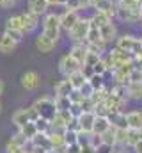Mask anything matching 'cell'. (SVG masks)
Wrapping results in <instances>:
<instances>
[{"label": "cell", "mask_w": 142, "mask_h": 153, "mask_svg": "<svg viewBox=\"0 0 142 153\" xmlns=\"http://www.w3.org/2000/svg\"><path fill=\"white\" fill-rule=\"evenodd\" d=\"M61 32H62V29H61L59 14H55V13L46 14L44 20H43V36H46L48 39L57 43L61 39Z\"/></svg>", "instance_id": "1"}, {"label": "cell", "mask_w": 142, "mask_h": 153, "mask_svg": "<svg viewBox=\"0 0 142 153\" xmlns=\"http://www.w3.org/2000/svg\"><path fill=\"white\" fill-rule=\"evenodd\" d=\"M89 25H91V18H78V22L73 25L68 36L71 38L73 43H85V38H87V32H89Z\"/></svg>", "instance_id": "2"}, {"label": "cell", "mask_w": 142, "mask_h": 153, "mask_svg": "<svg viewBox=\"0 0 142 153\" xmlns=\"http://www.w3.org/2000/svg\"><path fill=\"white\" fill-rule=\"evenodd\" d=\"M34 109L37 111V114L41 116V117H44V119H48V121L57 114L55 102H53V98H50V96H43V98L36 100L34 102Z\"/></svg>", "instance_id": "3"}, {"label": "cell", "mask_w": 142, "mask_h": 153, "mask_svg": "<svg viewBox=\"0 0 142 153\" xmlns=\"http://www.w3.org/2000/svg\"><path fill=\"white\" fill-rule=\"evenodd\" d=\"M115 46L124 50V52H130L132 55H137L142 52V45H141V39L135 38V36H121V38H115Z\"/></svg>", "instance_id": "4"}, {"label": "cell", "mask_w": 142, "mask_h": 153, "mask_svg": "<svg viewBox=\"0 0 142 153\" xmlns=\"http://www.w3.org/2000/svg\"><path fill=\"white\" fill-rule=\"evenodd\" d=\"M115 16H117L121 22L137 23V22H141V9H132V7L117 5V7H115Z\"/></svg>", "instance_id": "5"}, {"label": "cell", "mask_w": 142, "mask_h": 153, "mask_svg": "<svg viewBox=\"0 0 142 153\" xmlns=\"http://www.w3.org/2000/svg\"><path fill=\"white\" fill-rule=\"evenodd\" d=\"M80 66H82V64H78V62H76V61L70 55V53L62 55V57H61V61H59V71H61L64 76H68V75H71L73 71L80 70Z\"/></svg>", "instance_id": "6"}, {"label": "cell", "mask_w": 142, "mask_h": 153, "mask_svg": "<svg viewBox=\"0 0 142 153\" xmlns=\"http://www.w3.org/2000/svg\"><path fill=\"white\" fill-rule=\"evenodd\" d=\"M78 18H80L78 11H70V9H66L64 13H61V14H59L61 29H62V30H66V32H70L71 29H73V25L78 22Z\"/></svg>", "instance_id": "7"}, {"label": "cell", "mask_w": 142, "mask_h": 153, "mask_svg": "<svg viewBox=\"0 0 142 153\" xmlns=\"http://www.w3.org/2000/svg\"><path fill=\"white\" fill-rule=\"evenodd\" d=\"M39 84H41V78L37 75V71L30 70V71H25L21 75V87L25 91H36L39 87Z\"/></svg>", "instance_id": "8"}, {"label": "cell", "mask_w": 142, "mask_h": 153, "mask_svg": "<svg viewBox=\"0 0 142 153\" xmlns=\"http://www.w3.org/2000/svg\"><path fill=\"white\" fill-rule=\"evenodd\" d=\"M39 18L41 16H37L36 13H30V11L21 13V22H23V32L25 34H30V32H34L36 29H37Z\"/></svg>", "instance_id": "9"}, {"label": "cell", "mask_w": 142, "mask_h": 153, "mask_svg": "<svg viewBox=\"0 0 142 153\" xmlns=\"http://www.w3.org/2000/svg\"><path fill=\"white\" fill-rule=\"evenodd\" d=\"M76 119H78V130L80 132L92 134V125H94V119H96L94 112H82Z\"/></svg>", "instance_id": "10"}, {"label": "cell", "mask_w": 142, "mask_h": 153, "mask_svg": "<svg viewBox=\"0 0 142 153\" xmlns=\"http://www.w3.org/2000/svg\"><path fill=\"white\" fill-rule=\"evenodd\" d=\"M55 41H52V39H48L46 36H43V34H39L37 38H36V48H37V52H41V53H50V52H53L55 50Z\"/></svg>", "instance_id": "11"}, {"label": "cell", "mask_w": 142, "mask_h": 153, "mask_svg": "<svg viewBox=\"0 0 142 153\" xmlns=\"http://www.w3.org/2000/svg\"><path fill=\"white\" fill-rule=\"evenodd\" d=\"M87 52H89V50H87V45H85V43H75L70 50V55L78 62V64H84Z\"/></svg>", "instance_id": "12"}, {"label": "cell", "mask_w": 142, "mask_h": 153, "mask_svg": "<svg viewBox=\"0 0 142 153\" xmlns=\"http://www.w3.org/2000/svg\"><path fill=\"white\" fill-rule=\"evenodd\" d=\"M108 121H110V126L114 128H128V123H126V112L123 111H115V112H108Z\"/></svg>", "instance_id": "13"}, {"label": "cell", "mask_w": 142, "mask_h": 153, "mask_svg": "<svg viewBox=\"0 0 142 153\" xmlns=\"http://www.w3.org/2000/svg\"><path fill=\"white\" fill-rule=\"evenodd\" d=\"M91 7H94V11H101V13H106L110 14L112 18L115 16V2L114 0H96Z\"/></svg>", "instance_id": "14"}, {"label": "cell", "mask_w": 142, "mask_h": 153, "mask_svg": "<svg viewBox=\"0 0 142 153\" xmlns=\"http://www.w3.org/2000/svg\"><path fill=\"white\" fill-rule=\"evenodd\" d=\"M100 36H101V39L105 41L106 45L112 43V41H115V36H117L115 25H114L112 22H108V23H105L103 27H100Z\"/></svg>", "instance_id": "15"}, {"label": "cell", "mask_w": 142, "mask_h": 153, "mask_svg": "<svg viewBox=\"0 0 142 153\" xmlns=\"http://www.w3.org/2000/svg\"><path fill=\"white\" fill-rule=\"evenodd\" d=\"M16 46H18V43L13 38H9L7 34H2L0 36V53H4V55L13 53L16 50Z\"/></svg>", "instance_id": "16"}, {"label": "cell", "mask_w": 142, "mask_h": 153, "mask_svg": "<svg viewBox=\"0 0 142 153\" xmlns=\"http://www.w3.org/2000/svg\"><path fill=\"white\" fill-rule=\"evenodd\" d=\"M126 123H128V128L142 130V112L141 111H130V112H126Z\"/></svg>", "instance_id": "17"}, {"label": "cell", "mask_w": 142, "mask_h": 153, "mask_svg": "<svg viewBox=\"0 0 142 153\" xmlns=\"http://www.w3.org/2000/svg\"><path fill=\"white\" fill-rule=\"evenodd\" d=\"M48 0H29V9L27 11H30V13H36L37 16H41V14H46V11H48Z\"/></svg>", "instance_id": "18"}, {"label": "cell", "mask_w": 142, "mask_h": 153, "mask_svg": "<svg viewBox=\"0 0 142 153\" xmlns=\"http://www.w3.org/2000/svg\"><path fill=\"white\" fill-rule=\"evenodd\" d=\"M30 143L34 144L36 148H43V150H46V152L52 150V144H50V137H48V134H41V132H37L34 137H32Z\"/></svg>", "instance_id": "19"}, {"label": "cell", "mask_w": 142, "mask_h": 153, "mask_svg": "<svg viewBox=\"0 0 142 153\" xmlns=\"http://www.w3.org/2000/svg\"><path fill=\"white\" fill-rule=\"evenodd\" d=\"M108 128H110V121H108V117H106V116H96L94 125H92V134L101 135V134L106 132Z\"/></svg>", "instance_id": "20"}, {"label": "cell", "mask_w": 142, "mask_h": 153, "mask_svg": "<svg viewBox=\"0 0 142 153\" xmlns=\"http://www.w3.org/2000/svg\"><path fill=\"white\" fill-rule=\"evenodd\" d=\"M108 55L114 57V59L119 61V62H132V61H133V55H132L130 52H124V50H121V48H117V46H114V48L108 52Z\"/></svg>", "instance_id": "21"}, {"label": "cell", "mask_w": 142, "mask_h": 153, "mask_svg": "<svg viewBox=\"0 0 142 153\" xmlns=\"http://www.w3.org/2000/svg\"><path fill=\"white\" fill-rule=\"evenodd\" d=\"M126 93H128V100H135V102L142 100V82L141 84L130 82L126 85Z\"/></svg>", "instance_id": "22"}, {"label": "cell", "mask_w": 142, "mask_h": 153, "mask_svg": "<svg viewBox=\"0 0 142 153\" xmlns=\"http://www.w3.org/2000/svg\"><path fill=\"white\" fill-rule=\"evenodd\" d=\"M13 125L16 126V128H21L23 125H27L30 119H29V114H27V109H18L14 114H13Z\"/></svg>", "instance_id": "23"}, {"label": "cell", "mask_w": 142, "mask_h": 153, "mask_svg": "<svg viewBox=\"0 0 142 153\" xmlns=\"http://www.w3.org/2000/svg\"><path fill=\"white\" fill-rule=\"evenodd\" d=\"M66 78L70 80V84H71V87H73V89H80V87L87 82V78L84 76V73H82L80 70L73 71V73H71V75H68Z\"/></svg>", "instance_id": "24"}, {"label": "cell", "mask_w": 142, "mask_h": 153, "mask_svg": "<svg viewBox=\"0 0 142 153\" xmlns=\"http://www.w3.org/2000/svg\"><path fill=\"white\" fill-rule=\"evenodd\" d=\"M53 89H55V96H70V93L73 91V87H71V84H70L68 78L59 80Z\"/></svg>", "instance_id": "25"}, {"label": "cell", "mask_w": 142, "mask_h": 153, "mask_svg": "<svg viewBox=\"0 0 142 153\" xmlns=\"http://www.w3.org/2000/svg\"><path fill=\"white\" fill-rule=\"evenodd\" d=\"M91 22L100 29V27H103L105 23L112 22V16H110V14H106V13H101V11H96V13L91 16Z\"/></svg>", "instance_id": "26"}, {"label": "cell", "mask_w": 142, "mask_h": 153, "mask_svg": "<svg viewBox=\"0 0 142 153\" xmlns=\"http://www.w3.org/2000/svg\"><path fill=\"white\" fill-rule=\"evenodd\" d=\"M100 41H103L101 36H100V29L91 22V25H89V32H87V38H85V45H91V43H100Z\"/></svg>", "instance_id": "27"}, {"label": "cell", "mask_w": 142, "mask_h": 153, "mask_svg": "<svg viewBox=\"0 0 142 153\" xmlns=\"http://www.w3.org/2000/svg\"><path fill=\"white\" fill-rule=\"evenodd\" d=\"M18 132H20L27 141H32V137L37 134V130H36V126H34V123H32V121H29L27 125H23L21 128H18Z\"/></svg>", "instance_id": "28"}, {"label": "cell", "mask_w": 142, "mask_h": 153, "mask_svg": "<svg viewBox=\"0 0 142 153\" xmlns=\"http://www.w3.org/2000/svg\"><path fill=\"white\" fill-rule=\"evenodd\" d=\"M101 143L106 144V146H110V148H114L117 143H115V130H114V126H110L106 132L101 134Z\"/></svg>", "instance_id": "29"}, {"label": "cell", "mask_w": 142, "mask_h": 153, "mask_svg": "<svg viewBox=\"0 0 142 153\" xmlns=\"http://www.w3.org/2000/svg\"><path fill=\"white\" fill-rule=\"evenodd\" d=\"M139 135H141V130H135V128H126V141H124V146H135V143L139 141Z\"/></svg>", "instance_id": "30"}, {"label": "cell", "mask_w": 142, "mask_h": 153, "mask_svg": "<svg viewBox=\"0 0 142 153\" xmlns=\"http://www.w3.org/2000/svg\"><path fill=\"white\" fill-rule=\"evenodd\" d=\"M5 27H9V29H14V30H21V32H23V22H21V14H14V16H11V18L7 20ZM23 34H25V32H23Z\"/></svg>", "instance_id": "31"}, {"label": "cell", "mask_w": 142, "mask_h": 153, "mask_svg": "<svg viewBox=\"0 0 142 153\" xmlns=\"http://www.w3.org/2000/svg\"><path fill=\"white\" fill-rule=\"evenodd\" d=\"M53 102H55V109H57V111H70L71 100L68 96H55Z\"/></svg>", "instance_id": "32"}, {"label": "cell", "mask_w": 142, "mask_h": 153, "mask_svg": "<svg viewBox=\"0 0 142 153\" xmlns=\"http://www.w3.org/2000/svg\"><path fill=\"white\" fill-rule=\"evenodd\" d=\"M110 94H114L115 98L119 100H128V93H126V85H121V84H115L112 89H110Z\"/></svg>", "instance_id": "33"}, {"label": "cell", "mask_w": 142, "mask_h": 153, "mask_svg": "<svg viewBox=\"0 0 142 153\" xmlns=\"http://www.w3.org/2000/svg\"><path fill=\"white\" fill-rule=\"evenodd\" d=\"M34 123V126H36V130L37 132H41V134H48L50 132V121L48 119H44V117H37L36 121H32Z\"/></svg>", "instance_id": "34"}, {"label": "cell", "mask_w": 142, "mask_h": 153, "mask_svg": "<svg viewBox=\"0 0 142 153\" xmlns=\"http://www.w3.org/2000/svg\"><path fill=\"white\" fill-rule=\"evenodd\" d=\"M87 82L91 84V87H92L94 91H98V89L105 87V76H103V75H96V73H94V75L91 76Z\"/></svg>", "instance_id": "35"}, {"label": "cell", "mask_w": 142, "mask_h": 153, "mask_svg": "<svg viewBox=\"0 0 142 153\" xmlns=\"http://www.w3.org/2000/svg\"><path fill=\"white\" fill-rule=\"evenodd\" d=\"M4 34H7L9 38H13L16 43H20V41L23 39V36H25L21 30H14V29H9V27H5V29H4Z\"/></svg>", "instance_id": "36"}, {"label": "cell", "mask_w": 142, "mask_h": 153, "mask_svg": "<svg viewBox=\"0 0 142 153\" xmlns=\"http://www.w3.org/2000/svg\"><path fill=\"white\" fill-rule=\"evenodd\" d=\"M101 59V55L100 53H94V52H87V55H85V61H84V64H87V66H94L98 61Z\"/></svg>", "instance_id": "37"}, {"label": "cell", "mask_w": 142, "mask_h": 153, "mask_svg": "<svg viewBox=\"0 0 142 153\" xmlns=\"http://www.w3.org/2000/svg\"><path fill=\"white\" fill-rule=\"evenodd\" d=\"M78 105H80L82 112H92V111H94V102H92L91 98H84Z\"/></svg>", "instance_id": "38"}, {"label": "cell", "mask_w": 142, "mask_h": 153, "mask_svg": "<svg viewBox=\"0 0 142 153\" xmlns=\"http://www.w3.org/2000/svg\"><path fill=\"white\" fill-rule=\"evenodd\" d=\"M76 143V130H68L64 132V144H73Z\"/></svg>", "instance_id": "39"}, {"label": "cell", "mask_w": 142, "mask_h": 153, "mask_svg": "<svg viewBox=\"0 0 142 153\" xmlns=\"http://www.w3.org/2000/svg\"><path fill=\"white\" fill-rule=\"evenodd\" d=\"M142 0H119V5L123 7H132V9H141Z\"/></svg>", "instance_id": "40"}, {"label": "cell", "mask_w": 142, "mask_h": 153, "mask_svg": "<svg viewBox=\"0 0 142 153\" xmlns=\"http://www.w3.org/2000/svg\"><path fill=\"white\" fill-rule=\"evenodd\" d=\"M92 70H94V73H96V75H105V73H108V70H106L103 59H100V61L92 66Z\"/></svg>", "instance_id": "41"}, {"label": "cell", "mask_w": 142, "mask_h": 153, "mask_svg": "<svg viewBox=\"0 0 142 153\" xmlns=\"http://www.w3.org/2000/svg\"><path fill=\"white\" fill-rule=\"evenodd\" d=\"M5 152L7 153H25V150H23V146H18V144H14L13 141H9V143L5 144Z\"/></svg>", "instance_id": "42"}, {"label": "cell", "mask_w": 142, "mask_h": 153, "mask_svg": "<svg viewBox=\"0 0 142 153\" xmlns=\"http://www.w3.org/2000/svg\"><path fill=\"white\" fill-rule=\"evenodd\" d=\"M64 7L70 9V11H80V9H84L78 0H66V2H64Z\"/></svg>", "instance_id": "43"}, {"label": "cell", "mask_w": 142, "mask_h": 153, "mask_svg": "<svg viewBox=\"0 0 142 153\" xmlns=\"http://www.w3.org/2000/svg\"><path fill=\"white\" fill-rule=\"evenodd\" d=\"M78 91L82 93V96H84V98H91V94L94 93V89L91 87V84H89V82H85V84H84V85H82Z\"/></svg>", "instance_id": "44"}, {"label": "cell", "mask_w": 142, "mask_h": 153, "mask_svg": "<svg viewBox=\"0 0 142 153\" xmlns=\"http://www.w3.org/2000/svg\"><path fill=\"white\" fill-rule=\"evenodd\" d=\"M68 98L71 100V103H80V102L84 100V96H82V93H80L78 89H73V91L70 93V96H68Z\"/></svg>", "instance_id": "45"}, {"label": "cell", "mask_w": 142, "mask_h": 153, "mask_svg": "<svg viewBox=\"0 0 142 153\" xmlns=\"http://www.w3.org/2000/svg\"><path fill=\"white\" fill-rule=\"evenodd\" d=\"M80 71L84 73V76H85L87 80L94 75V70H92V66H87V64H82V66H80Z\"/></svg>", "instance_id": "46"}, {"label": "cell", "mask_w": 142, "mask_h": 153, "mask_svg": "<svg viewBox=\"0 0 142 153\" xmlns=\"http://www.w3.org/2000/svg\"><path fill=\"white\" fill-rule=\"evenodd\" d=\"M66 153H80V144H78V143L66 144Z\"/></svg>", "instance_id": "47"}, {"label": "cell", "mask_w": 142, "mask_h": 153, "mask_svg": "<svg viewBox=\"0 0 142 153\" xmlns=\"http://www.w3.org/2000/svg\"><path fill=\"white\" fill-rule=\"evenodd\" d=\"M80 153H98L96 152V148L89 143V144H84V146H80Z\"/></svg>", "instance_id": "48"}, {"label": "cell", "mask_w": 142, "mask_h": 153, "mask_svg": "<svg viewBox=\"0 0 142 153\" xmlns=\"http://www.w3.org/2000/svg\"><path fill=\"white\" fill-rule=\"evenodd\" d=\"M27 114H29V119H30V121H36V119L39 117V114H37V111L34 109V105L27 109Z\"/></svg>", "instance_id": "49"}, {"label": "cell", "mask_w": 142, "mask_h": 153, "mask_svg": "<svg viewBox=\"0 0 142 153\" xmlns=\"http://www.w3.org/2000/svg\"><path fill=\"white\" fill-rule=\"evenodd\" d=\"M16 4V0H0V7L2 9H11Z\"/></svg>", "instance_id": "50"}, {"label": "cell", "mask_w": 142, "mask_h": 153, "mask_svg": "<svg viewBox=\"0 0 142 153\" xmlns=\"http://www.w3.org/2000/svg\"><path fill=\"white\" fill-rule=\"evenodd\" d=\"M133 150H135V153H142V130H141V135H139V141L133 146Z\"/></svg>", "instance_id": "51"}, {"label": "cell", "mask_w": 142, "mask_h": 153, "mask_svg": "<svg viewBox=\"0 0 142 153\" xmlns=\"http://www.w3.org/2000/svg\"><path fill=\"white\" fill-rule=\"evenodd\" d=\"M66 0H48V5H64Z\"/></svg>", "instance_id": "52"}, {"label": "cell", "mask_w": 142, "mask_h": 153, "mask_svg": "<svg viewBox=\"0 0 142 153\" xmlns=\"http://www.w3.org/2000/svg\"><path fill=\"white\" fill-rule=\"evenodd\" d=\"M80 4H82V7H89L91 5V0H78Z\"/></svg>", "instance_id": "53"}, {"label": "cell", "mask_w": 142, "mask_h": 153, "mask_svg": "<svg viewBox=\"0 0 142 153\" xmlns=\"http://www.w3.org/2000/svg\"><path fill=\"white\" fill-rule=\"evenodd\" d=\"M2 93H4V80L0 78V96H2Z\"/></svg>", "instance_id": "54"}, {"label": "cell", "mask_w": 142, "mask_h": 153, "mask_svg": "<svg viewBox=\"0 0 142 153\" xmlns=\"http://www.w3.org/2000/svg\"><path fill=\"white\" fill-rule=\"evenodd\" d=\"M112 153H126V152H123V150H115V152H112Z\"/></svg>", "instance_id": "55"}, {"label": "cell", "mask_w": 142, "mask_h": 153, "mask_svg": "<svg viewBox=\"0 0 142 153\" xmlns=\"http://www.w3.org/2000/svg\"><path fill=\"white\" fill-rule=\"evenodd\" d=\"M141 22H142V4H141Z\"/></svg>", "instance_id": "56"}, {"label": "cell", "mask_w": 142, "mask_h": 153, "mask_svg": "<svg viewBox=\"0 0 142 153\" xmlns=\"http://www.w3.org/2000/svg\"><path fill=\"white\" fill-rule=\"evenodd\" d=\"M0 112H2V103H0Z\"/></svg>", "instance_id": "57"}, {"label": "cell", "mask_w": 142, "mask_h": 153, "mask_svg": "<svg viewBox=\"0 0 142 153\" xmlns=\"http://www.w3.org/2000/svg\"><path fill=\"white\" fill-rule=\"evenodd\" d=\"M141 45H142V38H141Z\"/></svg>", "instance_id": "58"}, {"label": "cell", "mask_w": 142, "mask_h": 153, "mask_svg": "<svg viewBox=\"0 0 142 153\" xmlns=\"http://www.w3.org/2000/svg\"><path fill=\"white\" fill-rule=\"evenodd\" d=\"M141 23H142V22H141Z\"/></svg>", "instance_id": "59"}]
</instances>
